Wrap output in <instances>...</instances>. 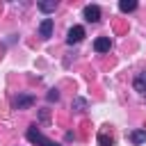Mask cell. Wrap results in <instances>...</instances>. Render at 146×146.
Listing matches in <instances>:
<instances>
[{
	"label": "cell",
	"mask_w": 146,
	"mask_h": 146,
	"mask_svg": "<svg viewBox=\"0 0 146 146\" xmlns=\"http://www.w3.org/2000/svg\"><path fill=\"white\" fill-rule=\"evenodd\" d=\"M11 105H14L16 110H25V107L34 105V96H32V94H18V96L11 98Z\"/></svg>",
	"instance_id": "3957f363"
},
{
	"label": "cell",
	"mask_w": 146,
	"mask_h": 146,
	"mask_svg": "<svg viewBox=\"0 0 146 146\" xmlns=\"http://www.w3.org/2000/svg\"><path fill=\"white\" fill-rule=\"evenodd\" d=\"M25 137H27V141H32V144H36V146H62V144H57V141H52V139H48L36 125H30L27 128V132H25Z\"/></svg>",
	"instance_id": "6da1fadb"
},
{
	"label": "cell",
	"mask_w": 146,
	"mask_h": 146,
	"mask_svg": "<svg viewBox=\"0 0 146 146\" xmlns=\"http://www.w3.org/2000/svg\"><path fill=\"white\" fill-rule=\"evenodd\" d=\"M71 107H73L75 112H84V110L89 107V100H87V98H82V96H78V98H73Z\"/></svg>",
	"instance_id": "9c48e42d"
},
{
	"label": "cell",
	"mask_w": 146,
	"mask_h": 146,
	"mask_svg": "<svg viewBox=\"0 0 146 146\" xmlns=\"http://www.w3.org/2000/svg\"><path fill=\"white\" fill-rule=\"evenodd\" d=\"M82 16H84V21H89V23H98V21H100V7H98V5H87V7L82 9Z\"/></svg>",
	"instance_id": "277c9868"
},
{
	"label": "cell",
	"mask_w": 146,
	"mask_h": 146,
	"mask_svg": "<svg viewBox=\"0 0 146 146\" xmlns=\"http://www.w3.org/2000/svg\"><path fill=\"white\" fill-rule=\"evenodd\" d=\"M98 144H100V146H114V139L103 130V132H98Z\"/></svg>",
	"instance_id": "7c38bea8"
},
{
	"label": "cell",
	"mask_w": 146,
	"mask_h": 146,
	"mask_svg": "<svg viewBox=\"0 0 146 146\" xmlns=\"http://www.w3.org/2000/svg\"><path fill=\"white\" fill-rule=\"evenodd\" d=\"M110 48H112L110 36H98V39L94 41V50H96V52H110Z\"/></svg>",
	"instance_id": "8992f818"
},
{
	"label": "cell",
	"mask_w": 146,
	"mask_h": 146,
	"mask_svg": "<svg viewBox=\"0 0 146 146\" xmlns=\"http://www.w3.org/2000/svg\"><path fill=\"white\" fill-rule=\"evenodd\" d=\"M36 7H39V11L50 14V11H55V9H57V2H55V0H52V2H39Z\"/></svg>",
	"instance_id": "8fae6325"
},
{
	"label": "cell",
	"mask_w": 146,
	"mask_h": 146,
	"mask_svg": "<svg viewBox=\"0 0 146 146\" xmlns=\"http://www.w3.org/2000/svg\"><path fill=\"white\" fill-rule=\"evenodd\" d=\"M128 139H130L135 146H139V144H146V130H132V132L128 135Z\"/></svg>",
	"instance_id": "ba28073f"
},
{
	"label": "cell",
	"mask_w": 146,
	"mask_h": 146,
	"mask_svg": "<svg viewBox=\"0 0 146 146\" xmlns=\"http://www.w3.org/2000/svg\"><path fill=\"white\" fill-rule=\"evenodd\" d=\"M119 9H121L123 14L135 11V9H137V0H121V2H119Z\"/></svg>",
	"instance_id": "30bf717a"
},
{
	"label": "cell",
	"mask_w": 146,
	"mask_h": 146,
	"mask_svg": "<svg viewBox=\"0 0 146 146\" xmlns=\"http://www.w3.org/2000/svg\"><path fill=\"white\" fill-rule=\"evenodd\" d=\"M132 89L139 91V94H146V71H141V73L135 75V80H132Z\"/></svg>",
	"instance_id": "52a82bcc"
},
{
	"label": "cell",
	"mask_w": 146,
	"mask_h": 146,
	"mask_svg": "<svg viewBox=\"0 0 146 146\" xmlns=\"http://www.w3.org/2000/svg\"><path fill=\"white\" fill-rule=\"evenodd\" d=\"M46 98H48V103H57V100H59V91H57V89H50Z\"/></svg>",
	"instance_id": "4fadbf2b"
},
{
	"label": "cell",
	"mask_w": 146,
	"mask_h": 146,
	"mask_svg": "<svg viewBox=\"0 0 146 146\" xmlns=\"http://www.w3.org/2000/svg\"><path fill=\"white\" fill-rule=\"evenodd\" d=\"M84 39V27L82 25H73L71 30H68V34H66V43L68 46H75V43H80Z\"/></svg>",
	"instance_id": "7a4b0ae2"
},
{
	"label": "cell",
	"mask_w": 146,
	"mask_h": 146,
	"mask_svg": "<svg viewBox=\"0 0 146 146\" xmlns=\"http://www.w3.org/2000/svg\"><path fill=\"white\" fill-rule=\"evenodd\" d=\"M39 36L41 39H50L52 36V18H43L39 25Z\"/></svg>",
	"instance_id": "5b68a950"
}]
</instances>
